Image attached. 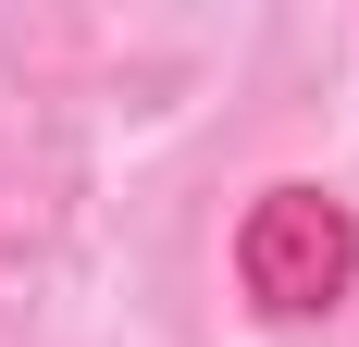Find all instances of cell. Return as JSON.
I'll return each mask as SVG.
<instances>
[{
	"mask_svg": "<svg viewBox=\"0 0 359 347\" xmlns=\"http://www.w3.org/2000/svg\"><path fill=\"white\" fill-rule=\"evenodd\" d=\"M236 285H248L273 322L334 310V298L359 285V223H347V199H334V186H260L248 223H236Z\"/></svg>",
	"mask_w": 359,
	"mask_h": 347,
	"instance_id": "1",
	"label": "cell"
}]
</instances>
